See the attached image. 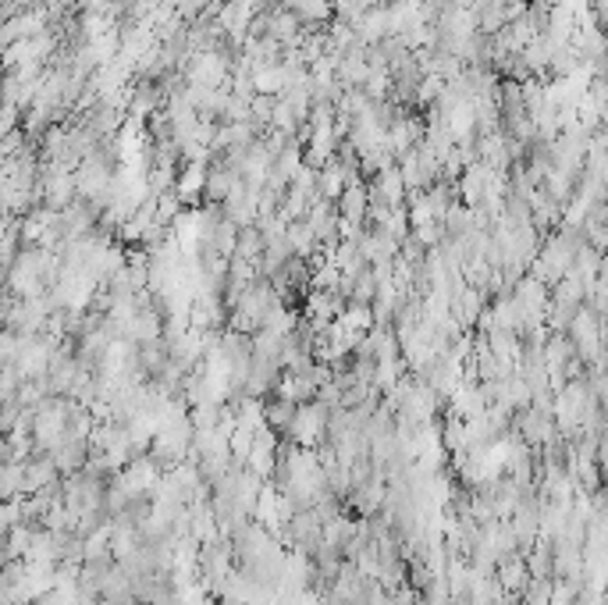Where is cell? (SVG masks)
Instances as JSON below:
<instances>
[{
    "label": "cell",
    "mask_w": 608,
    "mask_h": 605,
    "mask_svg": "<svg viewBox=\"0 0 608 605\" xmlns=\"http://www.w3.org/2000/svg\"><path fill=\"white\" fill-rule=\"evenodd\" d=\"M324 427H327V410H324L320 402H303L300 413H296V420H292L296 442H300V445H313V442L324 435Z\"/></svg>",
    "instance_id": "1"
},
{
    "label": "cell",
    "mask_w": 608,
    "mask_h": 605,
    "mask_svg": "<svg viewBox=\"0 0 608 605\" xmlns=\"http://www.w3.org/2000/svg\"><path fill=\"white\" fill-rule=\"evenodd\" d=\"M498 577H502V588H509V592H523L527 584H530V567L523 563V559H502V567H498Z\"/></svg>",
    "instance_id": "2"
}]
</instances>
